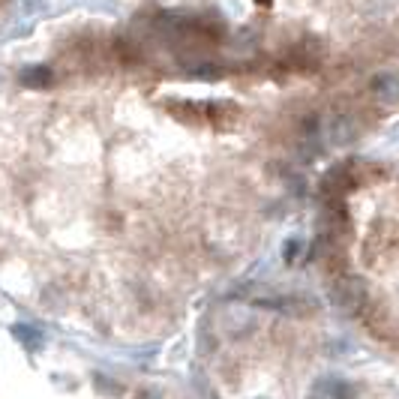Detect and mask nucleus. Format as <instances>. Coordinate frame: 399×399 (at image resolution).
Wrapping results in <instances>:
<instances>
[{
	"label": "nucleus",
	"instance_id": "1",
	"mask_svg": "<svg viewBox=\"0 0 399 399\" xmlns=\"http://www.w3.org/2000/svg\"><path fill=\"white\" fill-rule=\"evenodd\" d=\"M12 336H16V342H21L27 351H39L46 346V336H42L33 324H12Z\"/></svg>",
	"mask_w": 399,
	"mask_h": 399
},
{
	"label": "nucleus",
	"instance_id": "2",
	"mask_svg": "<svg viewBox=\"0 0 399 399\" xmlns=\"http://www.w3.org/2000/svg\"><path fill=\"white\" fill-rule=\"evenodd\" d=\"M51 81V69L48 66H27L21 69V84L24 88H46Z\"/></svg>",
	"mask_w": 399,
	"mask_h": 399
},
{
	"label": "nucleus",
	"instance_id": "3",
	"mask_svg": "<svg viewBox=\"0 0 399 399\" xmlns=\"http://www.w3.org/2000/svg\"><path fill=\"white\" fill-rule=\"evenodd\" d=\"M93 384H96V388L103 390L105 396H120V384H118V381H111V378L103 375V373H96V375H93Z\"/></svg>",
	"mask_w": 399,
	"mask_h": 399
},
{
	"label": "nucleus",
	"instance_id": "4",
	"mask_svg": "<svg viewBox=\"0 0 399 399\" xmlns=\"http://www.w3.org/2000/svg\"><path fill=\"white\" fill-rule=\"evenodd\" d=\"M219 66H210V63H204V66H198L195 73H192V78H202V81H213V78H219L222 73H217Z\"/></svg>",
	"mask_w": 399,
	"mask_h": 399
},
{
	"label": "nucleus",
	"instance_id": "5",
	"mask_svg": "<svg viewBox=\"0 0 399 399\" xmlns=\"http://www.w3.org/2000/svg\"><path fill=\"white\" fill-rule=\"evenodd\" d=\"M331 396L333 399H358V393H354L346 381H339V384H333V390H331Z\"/></svg>",
	"mask_w": 399,
	"mask_h": 399
},
{
	"label": "nucleus",
	"instance_id": "6",
	"mask_svg": "<svg viewBox=\"0 0 399 399\" xmlns=\"http://www.w3.org/2000/svg\"><path fill=\"white\" fill-rule=\"evenodd\" d=\"M301 249V244H297V240H289V244L282 247V255H285V261H291L294 259V252Z\"/></svg>",
	"mask_w": 399,
	"mask_h": 399
},
{
	"label": "nucleus",
	"instance_id": "7",
	"mask_svg": "<svg viewBox=\"0 0 399 399\" xmlns=\"http://www.w3.org/2000/svg\"><path fill=\"white\" fill-rule=\"evenodd\" d=\"M138 399H160V393H147V396H138Z\"/></svg>",
	"mask_w": 399,
	"mask_h": 399
}]
</instances>
